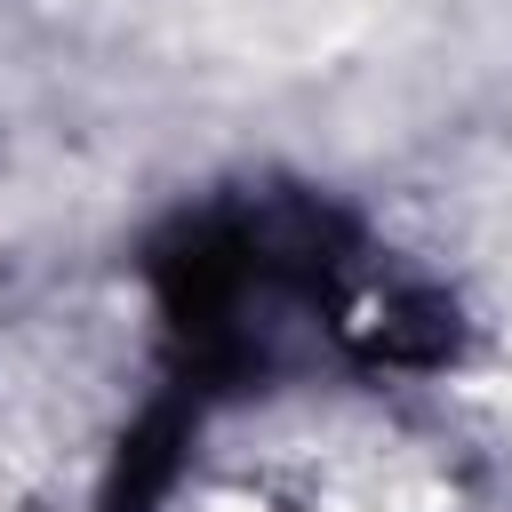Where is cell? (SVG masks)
Instances as JSON below:
<instances>
[{"instance_id": "1", "label": "cell", "mask_w": 512, "mask_h": 512, "mask_svg": "<svg viewBox=\"0 0 512 512\" xmlns=\"http://www.w3.org/2000/svg\"><path fill=\"white\" fill-rule=\"evenodd\" d=\"M192 408H200V400H160L152 416H136V424L120 432V456H112V472H104L96 512H160V504H168V488H176V472H184Z\"/></svg>"}]
</instances>
